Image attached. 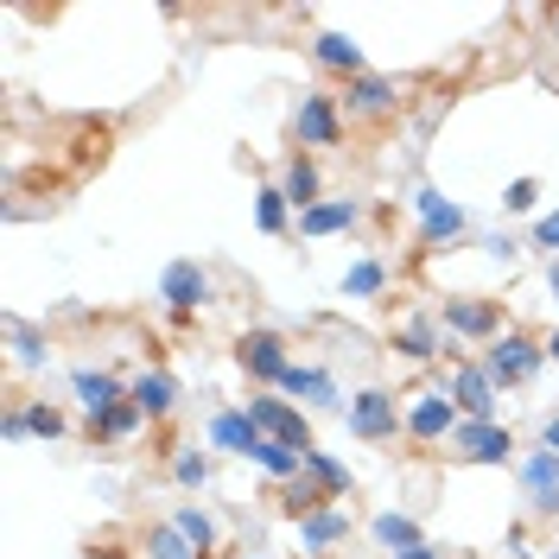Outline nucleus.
Segmentation results:
<instances>
[{"label": "nucleus", "mask_w": 559, "mask_h": 559, "mask_svg": "<svg viewBox=\"0 0 559 559\" xmlns=\"http://www.w3.org/2000/svg\"><path fill=\"white\" fill-rule=\"evenodd\" d=\"M540 362H547V344H534L527 331H502L496 344L484 349V369L496 388H522L540 376Z\"/></svg>", "instance_id": "obj_1"}, {"label": "nucleus", "mask_w": 559, "mask_h": 559, "mask_svg": "<svg viewBox=\"0 0 559 559\" xmlns=\"http://www.w3.org/2000/svg\"><path fill=\"white\" fill-rule=\"evenodd\" d=\"M248 419L261 426V439H274V445H293V452H312V426H306V414H299L293 401L254 394V401H248Z\"/></svg>", "instance_id": "obj_2"}, {"label": "nucleus", "mask_w": 559, "mask_h": 559, "mask_svg": "<svg viewBox=\"0 0 559 559\" xmlns=\"http://www.w3.org/2000/svg\"><path fill=\"white\" fill-rule=\"evenodd\" d=\"M349 432L356 439H369V445H382V439H394L401 432V407H394V394H382V388H362V394H349Z\"/></svg>", "instance_id": "obj_3"}, {"label": "nucleus", "mask_w": 559, "mask_h": 559, "mask_svg": "<svg viewBox=\"0 0 559 559\" xmlns=\"http://www.w3.org/2000/svg\"><path fill=\"white\" fill-rule=\"evenodd\" d=\"M445 394H452V407L464 419H496V394H502V388L489 382L484 362H452V382H445Z\"/></svg>", "instance_id": "obj_4"}, {"label": "nucleus", "mask_w": 559, "mask_h": 559, "mask_svg": "<svg viewBox=\"0 0 559 559\" xmlns=\"http://www.w3.org/2000/svg\"><path fill=\"white\" fill-rule=\"evenodd\" d=\"M236 362H242L254 382H267V388H280L286 376H293V356H286V344H280L274 331H248L242 344H236Z\"/></svg>", "instance_id": "obj_5"}, {"label": "nucleus", "mask_w": 559, "mask_h": 559, "mask_svg": "<svg viewBox=\"0 0 559 559\" xmlns=\"http://www.w3.org/2000/svg\"><path fill=\"white\" fill-rule=\"evenodd\" d=\"M439 324H445L452 337H471V344H496V337H502V312H496L489 299H445V306H439Z\"/></svg>", "instance_id": "obj_6"}, {"label": "nucleus", "mask_w": 559, "mask_h": 559, "mask_svg": "<svg viewBox=\"0 0 559 559\" xmlns=\"http://www.w3.org/2000/svg\"><path fill=\"white\" fill-rule=\"evenodd\" d=\"M457 426H464V414L452 407V394H414V407H407V432H414L419 445H439V439H452Z\"/></svg>", "instance_id": "obj_7"}, {"label": "nucleus", "mask_w": 559, "mask_h": 559, "mask_svg": "<svg viewBox=\"0 0 559 559\" xmlns=\"http://www.w3.org/2000/svg\"><path fill=\"white\" fill-rule=\"evenodd\" d=\"M452 445L471 464H509V452H515V432L509 426H496V419H464L452 432Z\"/></svg>", "instance_id": "obj_8"}, {"label": "nucleus", "mask_w": 559, "mask_h": 559, "mask_svg": "<svg viewBox=\"0 0 559 559\" xmlns=\"http://www.w3.org/2000/svg\"><path fill=\"white\" fill-rule=\"evenodd\" d=\"M344 108H349V121H388L394 108H401V83H388V76H356L344 90Z\"/></svg>", "instance_id": "obj_9"}, {"label": "nucleus", "mask_w": 559, "mask_h": 559, "mask_svg": "<svg viewBox=\"0 0 559 559\" xmlns=\"http://www.w3.org/2000/svg\"><path fill=\"white\" fill-rule=\"evenodd\" d=\"M414 210H419V242H426V248L464 236V223H471V216H464L452 198H439V191H414Z\"/></svg>", "instance_id": "obj_10"}, {"label": "nucleus", "mask_w": 559, "mask_h": 559, "mask_svg": "<svg viewBox=\"0 0 559 559\" xmlns=\"http://www.w3.org/2000/svg\"><path fill=\"white\" fill-rule=\"evenodd\" d=\"M522 489L534 515H559V457L554 452H527L522 457Z\"/></svg>", "instance_id": "obj_11"}, {"label": "nucleus", "mask_w": 559, "mask_h": 559, "mask_svg": "<svg viewBox=\"0 0 559 559\" xmlns=\"http://www.w3.org/2000/svg\"><path fill=\"white\" fill-rule=\"evenodd\" d=\"M159 299H166L173 312H198V306H210V274L198 261H173L166 280H159Z\"/></svg>", "instance_id": "obj_12"}, {"label": "nucleus", "mask_w": 559, "mask_h": 559, "mask_svg": "<svg viewBox=\"0 0 559 559\" xmlns=\"http://www.w3.org/2000/svg\"><path fill=\"white\" fill-rule=\"evenodd\" d=\"M293 128H299V146H337L344 140V115H337L331 96H306Z\"/></svg>", "instance_id": "obj_13"}, {"label": "nucleus", "mask_w": 559, "mask_h": 559, "mask_svg": "<svg viewBox=\"0 0 559 559\" xmlns=\"http://www.w3.org/2000/svg\"><path fill=\"white\" fill-rule=\"evenodd\" d=\"M210 445H216V452H236V457H254L261 426L248 419V407H242V414H236V407H223V414H210Z\"/></svg>", "instance_id": "obj_14"}, {"label": "nucleus", "mask_w": 559, "mask_h": 559, "mask_svg": "<svg viewBox=\"0 0 559 559\" xmlns=\"http://www.w3.org/2000/svg\"><path fill=\"white\" fill-rule=\"evenodd\" d=\"M70 388H76V401H83L90 426H96L108 407H121V401H128V388L115 382V376H103V369H76V376H70Z\"/></svg>", "instance_id": "obj_15"}, {"label": "nucleus", "mask_w": 559, "mask_h": 559, "mask_svg": "<svg viewBox=\"0 0 559 559\" xmlns=\"http://www.w3.org/2000/svg\"><path fill=\"white\" fill-rule=\"evenodd\" d=\"M128 401H134L146 419H166V414L178 407V382H173V376H159V369H146V376H134Z\"/></svg>", "instance_id": "obj_16"}, {"label": "nucleus", "mask_w": 559, "mask_h": 559, "mask_svg": "<svg viewBox=\"0 0 559 559\" xmlns=\"http://www.w3.org/2000/svg\"><path fill=\"white\" fill-rule=\"evenodd\" d=\"M362 210H356V198H324V204H312L306 216H299V236H337V229H349Z\"/></svg>", "instance_id": "obj_17"}, {"label": "nucleus", "mask_w": 559, "mask_h": 559, "mask_svg": "<svg viewBox=\"0 0 559 559\" xmlns=\"http://www.w3.org/2000/svg\"><path fill=\"white\" fill-rule=\"evenodd\" d=\"M312 58L324 70H337V76H349V83L362 76V45H356V38H344V33H318Z\"/></svg>", "instance_id": "obj_18"}, {"label": "nucleus", "mask_w": 559, "mask_h": 559, "mask_svg": "<svg viewBox=\"0 0 559 559\" xmlns=\"http://www.w3.org/2000/svg\"><path fill=\"white\" fill-rule=\"evenodd\" d=\"M439 331H445V324H439V318H407V324H401V331H394V344H401V356H407V362H432V356H439Z\"/></svg>", "instance_id": "obj_19"}, {"label": "nucleus", "mask_w": 559, "mask_h": 559, "mask_svg": "<svg viewBox=\"0 0 559 559\" xmlns=\"http://www.w3.org/2000/svg\"><path fill=\"white\" fill-rule=\"evenodd\" d=\"M344 534H349L344 509H318V515H306V522H299V547H306V554H324V547H337Z\"/></svg>", "instance_id": "obj_20"}, {"label": "nucleus", "mask_w": 559, "mask_h": 559, "mask_svg": "<svg viewBox=\"0 0 559 559\" xmlns=\"http://www.w3.org/2000/svg\"><path fill=\"white\" fill-rule=\"evenodd\" d=\"M280 191H286V204L299 210V216H306L312 204H324V198H318V166L306 159V153H299V159L286 166V178H280Z\"/></svg>", "instance_id": "obj_21"}, {"label": "nucleus", "mask_w": 559, "mask_h": 559, "mask_svg": "<svg viewBox=\"0 0 559 559\" xmlns=\"http://www.w3.org/2000/svg\"><path fill=\"white\" fill-rule=\"evenodd\" d=\"M369 534L382 540L388 554H407V547H419V522H414V515H401V509L376 515V522H369Z\"/></svg>", "instance_id": "obj_22"}, {"label": "nucleus", "mask_w": 559, "mask_h": 559, "mask_svg": "<svg viewBox=\"0 0 559 559\" xmlns=\"http://www.w3.org/2000/svg\"><path fill=\"white\" fill-rule=\"evenodd\" d=\"M280 388L299 394V401H318V407H337V382H331L324 369H299V362H293V376H286Z\"/></svg>", "instance_id": "obj_23"}, {"label": "nucleus", "mask_w": 559, "mask_h": 559, "mask_svg": "<svg viewBox=\"0 0 559 559\" xmlns=\"http://www.w3.org/2000/svg\"><path fill=\"white\" fill-rule=\"evenodd\" d=\"M254 464H261V471H267L274 484H293V477L306 471V452H293V445H274V439H261V445H254Z\"/></svg>", "instance_id": "obj_24"}, {"label": "nucleus", "mask_w": 559, "mask_h": 559, "mask_svg": "<svg viewBox=\"0 0 559 559\" xmlns=\"http://www.w3.org/2000/svg\"><path fill=\"white\" fill-rule=\"evenodd\" d=\"M306 477H312V484L324 489L331 502H337V496H349V471H344V464H337L331 452H318V445L306 452Z\"/></svg>", "instance_id": "obj_25"}, {"label": "nucleus", "mask_w": 559, "mask_h": 559, "mask_svg": "<svg viewBox=\"0 0 559 559\" xmlns=\"http://www.w3.org/2000/svg\"><path fill=\"white\" fill-rule=\"evenodd\" d=\"M146 559H204V554H198L173 522H159V527H146Z\"/></svg>", "instance_id": "obj_26"}, {"label": "nucleus", "mask_w": 559, "mask_h": 559, "mask_svg": "<svg viewBox=\"0 0 559 559\" xmlns=\"http://www.w3.org/2000/svg\"><path fill=\"white\" fill-rule=\"evenodd\" d=\"M324 502H331V496H324V489H318L312 477H306V471H299V477L286 484V515H293V522H306V515H318Z\"/></svg>", "instance_id": "obj_27"}, {"label": "nucleus", "mask_w": 559, "mask_h": 559, "mask_svg": "<svg viewBox=\"0 0 559 559\" xmlns=\"http://www.w3.org/2000/svg\"><path fill=\"white\" fill-rule=\"evenodd\" d=\"M7 337H13V356H20V369H38L51 349H45V337H38L26 318H7Z\"/></svg>", "instance_id": "obj_28"}, {"label": "nucleus", "mask_w": 559, "mask_h": 559, "mask_svg": "<svg viewBox=\"0 0 559 559\" xmlns=\"http://www.w3.org/2000/svg\"><path fill=\"white\" fill-rule=\"evenodd\" d=\"M173 527L185 534V540H191V547H198V554H210V547H216V522H210L204 509H191V502H185V509L173 515Z\"/></svg>", "instance_id": "obj_29"}, {"label": "nucleus", "mask_w": 559, "mask_h": 559, "mask_svg": "<svg viewBox=\"0 0 559 559\" xmlns=\"http://www.w3.org/2000/svg\"><path fill=\"white\" fill-rule=\"evenodd\" d=\"M382 286H388V267H382V261H356V267L344 274V293H349V299H376Z\"/></svg>", "instance_id": "obj_30"}, {"label": "nucleus", "mask_w": 559, "mask_h": 559, "mask_svg": "<svg viewBox=\"0 0 559 559\" xmlns=\"http://www.w3.org/2000/svg\"><path fill=\"white\" fill-rule=\"evenodd\" d=\"M140 419H146V414H140L134 401H121V407H108V414L96 419V426H90V432H96V439H128V432H134Z\"/></svg>", "instance_id": "obj_31"}, {"label": "nucleus", "mask_w": 559, "mask_h": 559, "mask_svg": "<svg viewBox=\"0 0 559 559\" xmlns=\"http://www.w3.org/2000/svg\"><path fill=\"white\" fill-rule=\"evenodd\" d=\"M286 191H274V185H267V191H261V204H254V223H261V229H267V236H280V229H286Z\"/></svg>", "instance_id": "obj_32"}, {"label": "nucleus", "mask_w": 559, "mask_h": 559, "mask_svg": "<svg viewBox=\"0 0 559 559\" xmlns=\"http://www.w3.org/2000/svg\"><path fill=\"white\" fill-rule=\"evenodd\" d=\"M173 477L185 489H204L210 484V457L204 452H173Z\"/></svg>", "instance_id": "obj_33"}, {"label": "nucleus", "mask_w": 559, "mask_h": 559, "mask_svg": "<svg viewBox=\"0 0 559 559\" xmlns=\"http://www.w3.org/2000/svg\"><path fill=\"white\" fill-rule=\"evenodd\" d=\"M26 432L58 439V432H64V414H58V407H45V401H33V407H26Z\"/></svg>", "instance_id": "obj_34"}, {"label": "nucleus", "mask_w": 559, "mask_h": 559, "mask_svg": "<svg viewBox=\"0 0 559 559\" xmlns=\"http://www.w3.org/2000/svg\"><path fill=\"white\" fill-rule=\"evenodd\" d=\"M534 198H540V185H534V178H515V185L502 191V204H509V210H534Z\"/></svg>", "instance_id": "obj_35"}, {"label": "nucleus", "mask_w": 559, "mask_h": 559, "mask_svg": "<svg viewBox=\"0 0 559 559\" xmlns=\"http://www.w3.org/2000/svg\"><path fill=\"white\" fill-rule=\"evenodd\" d=\"M534 248H547V254L559 261V210H554V216H540V223H534Z\"/></svg>", "instance_id": "obj_36"}, {"label": "nucleus", "mask_w": 559, "mask_h": 559, "mask_svg": "<svg viewBox=\"0 0 559 559\" xmlns=\"http://www.w3.org/2000/svg\"><path fill=\"white\" fill-rule=\"evenodd\" d=\"M0 432H7V439H26V407H7V419H0Z\"/></svg>", "instance_id": "obj_37"}, {"label": "nucleus", "mask_w": 559, "mask_h": 559, "mask_svg": "<svg viewBox=\"0 0 559 559\" xmlns=\"http://www.w3.org/2000/svg\"><path fill=\"white\" fill-rule=\"evenodd\" d=\"M540 452H554V457H559V414L540 426Z\"/></svg>", "instance_id": "obj_38"}, {"label": "nucleus", "mask_w": 559, "mask_h": 559, "mask_svg": "<svg viewBox=\"0 0 559 559\" xmlns=\"http://www.w3.org/2000/svg\"><path fill=\"white\" fill-rule=\"evenodd\" d=\"M394 559H445V554H439V547H426V540H419V547H407V554H394Z\"/></svg>", "instance_id": "obj_39"}, {"label": "nucleus", "mask_w": 559, "mask_h": 559, "mask_svg": "<svg viewBox=\"0 0 559 559\" xmlns=\"http://www.w3.org/2000/svg\"><path fill=\"white\" fill-rule=\"evenodd\" d=\"M547 26H554V38H559V7H554V13H547Z\"/></svg>", "instance_id": "obj_40"}, {"label": "nucleus", "mask_w": 559, "mask_h": 559, "mask_svg": "<svg viewBox=\"0 0 559 559\" xmlns=\"http://www.w3.org/2000/svg\"><path fill=\"white\" fill-rule=\"evenodd\" d=\"M547 356H554V362H559V331H554V344H547Z\"/></svg>", "instance_id": "obj_41"}, {"label": "nucleus", "mask_w": 559, "mask_h": 559, "mask_svg": "<svg viewBox=\"0 0 559 559\" xmlns=\"http://www.w3.org/2000/svg\"><path fill=\"white\" fill-rule=\"evenodd\" d=\"M554 306H559V261H554Z\"/></svg>", "instance_id": "obj_42"}]
</instances>
